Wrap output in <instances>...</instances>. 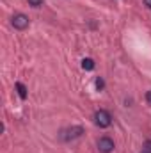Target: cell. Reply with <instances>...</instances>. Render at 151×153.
Returning <instances> with one entry per match:
<instances>
[{
  "label": "cell",
  "instance_id": "obj_1",
  "mask_svg": "<svg viewBox=\"0 0 151 153\" xmlns=\"http://www.w3.org/2000/svg\"><path fill=\"white\" fill-rule=\"evenodd\" d=\"M82 134H84V128L80 126V125H75V126H70V128H64V130H61V134H59V137H61V141H75L78 137H82Z\"/></svg>",
  "mask_w": 151,
  "mask_h": 153
},
{
  "label": "cell",
  "instance_id": "obj_2",
  "mask_svg": "<svg viewBox=\"0 0 151 153\" xmlns=\"http://www.w3.org/2000/svg\"><path fill=\"white\" fill-rule=\"evenodd\" d=\"M94 123H96L100 128H109V126L112 125V116H110L109 111L100 109V111L94 112Z\"/></svg>",
  "mask_w": 151,
  "mask_h": 153
},
{
  "label": "cell",
  "instance_id": "obj_3",
  "mask_svg": "<svg viewBox=\"0 0 151 153\" xmlns=\"http://www.w3.org/2000/svg\"><path fill=\"white\" fill-rule=\"evenodd\" d=\"M11 25L16 29V30H25L29 27V16L23 14V13H18L11 18Z\"/></svg>",
  "mask_w": 151,
  "mask_h": 153
},
{
  "label": "cell",
  "instance_id": "obj_4",
  "mask_svg": "<svg viewBox=\"0 0 151 153\" xmlns=\"http://www.w3.org/2000/svg\"><path fill=\"white\" fill-rule=\"evenodd\" d=\"M114 148H115V144H114V141L110 139V137L103 135V137L98 139V150H100L101 153H112Z\"/></svg>",
  "mask_w": 151,
  "mask_h": 153
},
{
  "label": "cell",
  "instance_id": "obj_5",
  "mask_svg": "<svg viewBox=\"0 0 151 153\" xmlns=\"http://www.w3.org/2000/svg\"><path fill=\"white\" fill-rule=\"evenodd\" d=\"M82 68H84L85 71H93V70H94V61H93L91 57H85V59L82 61Z\"/></svg>",
  "mask_w": 151,
  "mask_h": 153
},
{
  "label": "cell",
  "instance_id": "obj_6",
  "mask_svg": "<svg viewBox=\"0 0 151 153\" xmlns=\"http://www.w3.org/2000/svg\"><path fill=\"white\" fill-rule=\"evenodd\" d=\"M16 91H18V96H20L21 100H25V98H27V87H25V84L16 82Z\"/></svg>",
  "mask_w": 151,
  "mask_h": 153
},
{
  "label": "cell",
  "instance_id": "obj_7",
  "mask_svg": "<svg viewBox=\"0 0 151 153\" xmlns=\"http://www.w3.org/2000/svg\"><path fill=\"white\" fill-rule=\"evenodd\" d=\"M96 87H98V91H101V89L105 87V82H103V78H101V76H98V78H96Z\"/></svg>",
  "mask_w": 151,
  "mask_h": 153
},
{
  "label": "cell",
  "instance_id": "obj_8",
  "mask_svg": "<svg viewBox=\"0 0 151 153\" xmlns=\"http://www.w3.org/2000/svg\"><path fill=\"white\" fill-rule=\"evenodd\" d=\"M29 2V5H32V7H39V5H43V0H27Z\"/></svg>",
  "mask_w": 151,
  "mask_h": 153
},
{
  "label": "cell",
  "instance_id": "obj_9",
  "mask_svg": "<svg viewBox=\"0 0 151 153\" xmlns=\"http://www.w3.org/2000/svg\"><path fill=\"white\" fill-rule=\"evenodd\" d=\"M142 152L151 153V141H146V143H144V146H142Z\"/></svg>",
  "mask_w": 151,
  "mask_h": 153
},
{
  "label": "cell",
  "instance_id": "obj_10",
  "mask_svg": "<svg viewBox=\"0 0 151 153\" xmlns=\"http://www.w3.org/2000/svg\"><path fill=\"white\" fill-rule=\"evenodd\" d=\"M146 102L151 105V91H148V93H146Z\"/></svg>",
  "mask_w": 151,
  "mask_h": 153
},
{
  "label": "cell",
  "instance_id": "obj_11",
  "mask_svg": "<svg viewBox=\"0 0 151 153\" xmlns=\"http://www.w3.org/2000/svg\"><path fill=\"white\" fill-rule=\"evenodd\" d=\"M144 4H146V5H148V7L151 9V0H144Z\"/></svg>",
  "mask_w": 151,
  "mask_h": 153
},
{
  "label": "cell",
  "instance_id": "obj_12",
  "mask_svg": "<svg viewBox=\"0 0 151 153\" xmlns=\"http://www.w3.org/2000/svg\"><path fill=\"white\" fill-rule=\"evenodd\" d=\"M141 153H146V152H141Z\"/></svg>",
  "mask_w": 151,
  "mask_h": 153
}]
</instances>
